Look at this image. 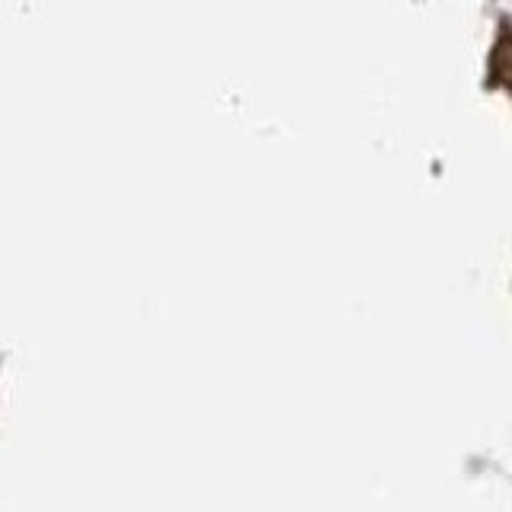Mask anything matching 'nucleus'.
Instances as JSON below:
<instances>
[{"label":"nucleus","instance_id":"f257e3e1","mask_svg":"<svg viewBox=\"0 0 512 512\" xmlns=\"http://www.w3.org/2000/svg\"><path fill=\"white\" fill-rule=\"evenodd\" d=\"M490 77H493V84L512 90V32H506V36L496 42V48H493Z\"/></svg>","mask_w":512,"mask_h":512}]
</instances>
